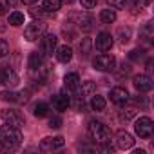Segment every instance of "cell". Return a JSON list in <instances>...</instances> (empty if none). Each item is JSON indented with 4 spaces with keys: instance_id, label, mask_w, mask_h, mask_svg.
I'll return each mask as SVG.
<instances>
[{
    "instance_id": "6da1fadb",
    "label": "cell",
    "mask_w": 154,
    "mask_h": 154,
    "mask_svg": "<svg viewBox=\"0 0 154 154\" xmlns=\"http://www.w3.org/2000/svg\"><path fill=\"white\" fill-rule=\"evenodd\" d=\"M22 145V132L17 127L4 125L0 129V150L4 152H15Z\"/></svg>"
},
{
    "instance_id": "7a4b0ae2",
    "label": "cell",
    "mask_w": 154,
    "mask_h": 154,
    "mask_svg": "<svg viewBox=\"0 0 154 154\" xmlns=\"http://www.w3.org/2000/svg\"><path fill=\"white\" fill-rule=\"evenodd\" d=\"M89 136L96 141V143H105L111 141V129L102 123V122H89Z\"/></svg>"
},
{
    "instance_id": "3957f363",
    "label": "cell",
    "mask_w": 154,
    "mask_h": 154,
    "mask_svg": "<svg viewBox=\"0 0 154 154\" xmlns=\"http://www.w3.org/2000/svg\"><path fill=\"white\" fill-rule=\"evenodd\" d=\"M134 131H136V134H138L140 138L147 140V138L152 136L154 123H152V120H150L149 116H141L140 120H136V123H134Z\"/></svg>"
},
{
    "instance_id": "277c9868",
    "label": "cell",
    "mask_w": 154,
    "mask_h": 154,
    "mask_svg": "<svg viewBox=\"0 0 154 154\" xmlns=\"http://www.w3.org/2000/svg\"><path fill=\"white\" fill-rule=\"evenodd\" d=\"M0 118L6 122V125L17 127V129L24 127V122H26L24 116L18 111H15V109H4V111H0Z\"/></svg>"
},
{
    "instance_id": "5b68a950",
    "label": "cell",
    "mask_w": 154,
    "mask_h": 154,
    "mask_svg": "<svg viewBox=\"0 0 154 154\" xmlns=\"http://www.w3.org/2000/svg\"><path fill=\"white\" fill-rule=\"evenodd\" d=\"M44 33H45V24H44L42 20H35V22L27 24V27H26V31H24V36H26V40H29V42H36Z\"/></svg>"
},
{
    "instance_id": "8992f818",
    "label": "cell",
    "mask_w": 154,
    "mask_h": 154,
    "mask_svg": "<svg viewBox=\"0 0 154 154\" xmlns=\"http://www.w3.org/2000/svg\"><path fill=\"white\" fill-rule=\"evenodd\" d=\"M93 65H94L96 71H103V72H107V71H112V69H114L116 60H114V56L102 53V54H98V56L93 58Z\"/></svg>"
},
{
    "instance_id": "52a82bcc",
    "label": "cell",
    "mask_w": 154,
    "mask_h": 154,
    "mask_svg": "<svg viewBox=\"0 0 154 154\" xmlns=\"http://www.w3.org/2000/svg\"><path fill=\"white\" fill-rule=\"evenodd\" d=\"M56 42H58L56 35H45L44 33L40 36V51L44 53V56H49L56 51Z\"/></svg>"
},
{
    "instance_id": "ba28073f",
    "label": "cell",
    "mask_w": 154,
    "mask_h": 154,
    "mask_svg": "<svg viewBox=\"0 0 154 154\" xmlns=\"http://www.w3.org/2000/svg\"><path fill=\"white\" fill-rule=\"evenodd\" d=\"M65 145L63 138L62 136H54V138H44L42 143H40V150L44 152H51V150H58Z\"/></svg>"
},
{
    "instance_id": "9c48e42d",
    "label": "cell",
    "mask_w": 154,
    "mask_h": 154,
    "mask_svg": "<svg viewBox=\"0 0 154 154\" xmlns=\"http://www.w3.org/2000/svg\"><path fill=\"white\" fill-rule=\"evenodd\" d=\"M0 84H4L8 87H15L18 84V74L11 69V67H4L0 69Z\"/></svg>"
},
{
    "instance_id": "30bf717a",
    "label": "cell",
    "mask_w": 154,
    "mask_h": 154,
    "mask_svg": "<svg viewBox=\"0 0 154 154\" xmlns=\"http://www.w3.org/2000/svg\"><path fill=\"white\" fill-rule=\"evenodd\" d=\"M112 44H114V40H112L111 33H100V35L96 36V40H94V47H96V49H98L100 53L111 51Z\"/></svg>"
},
{
    "instance_id": "8fae6325",
    "label": "cell",
    "mask_w": 154,
    "mask_h": 154,
    "mask_svg": "<svg viewBox=\"0 0 154 154\" xmlns=\"http://www.w3.org/2000/svg\"><path fill=\"white\" fill-rule=\"evenodd\" d=\"M109 96H111V102L114 105H125L129 102V93H127L125 87H114V89H111Z\"/></svg>"
},
{
    "instance_id": "7c38bea8",
    "label": "cell",
    "mask_w": 154,
    "mask_h": 154,
    "mask_svg": "<svg viewBox=\"0 0 154 154\" xmlns=\"http://www.w3.org/2000/svg\"><path fill=\"white\" fill-rule=\"evenodd\" d=\"M63 85H65V89L69 91V93H76L80 87H82V82H80V76L76 74V72H69V74H65V78H63Z\"/></svg>"
},
{
    "instance_id": "4fadbf2b",
    "label": "cell",
    "mask_w": 154,
    "mask_h": 154,
    "mask_svg": "<svg viewBox=\"0 0 154 154\" xmlns=\"http://www.w3.org/2000/svg\"><path fill=\"white\" fill-rule=\"evenodd\" d=\"M134 87L138 93H149L152 89V80L147 74H138V76H134Z\"/></svg>"
},
{
    "instance_id": "5bb4252c",
    "label": "cell",
    "mask_w": 154,
    "mask_h": 154,
    "mask_svg": "<svg viewBox=\"0 0 154 154\" xmlns=\"http://www.w3.org/2000/svg\"><path fill=\"white\" fill-rule=\"evenodd\" d=\"M72 20H76V26H78L84 33H89L93 29V18L87 13H78V15H72Z\"/></svg>"
},
{
    "instance_id": "9a60e30c",
    "label": "cell",
    "mask_w": 154,
    "mask_h": 154,
    "mask_svg": "<svg viewBox=\"0 0 154 154\" xmlns=\"http://www.w3.org/2000/svg\"><path fill=\"white\" fill-rule=\"evenodd\" d=\"M71 105V98H69V94H65V93H58V94H54L53 96V107L56 109V111H67V107Z\"/></svg>"
},
{
    "instance_id": "2e32d148",
    "label": "cell",
    "mask_w": 154,
    "mask_h": 154,
    "mask_svg": "<svg viewBox=\"0 0 154 154\" xmlns=\"http://www.w3.org/2000/svg\"><path fill=\"white\" fill-rule=\"evenodd\" d=\"M132 145H134V138H132L129 132L120 131V132L116 134V147H118V149L125 150V149H131Z\"/></svg>"
},
{
    "instance_id": "e0dca14e",
    "label": "cell",
    "mask_w": 154,
    "mask_h": 154,
    "mask_svg": "<svg viewBox=\"0 0 154 154\" xmlns=\"http://www.w3.org/2000/svg\"><path fill=\"white\" fill-rule=\"evenodd\" d=\"M44 60H45L44 53H42V51H35V53H31V54H29L27 67H29L31 71H36V69H40V67L44 65Z\"/></svg>"
},
{
    "instance_id": "ac0fdd59",
    "label": "cell",
    "mask_w": 154,
    "mask_h": 154,
    "mask_svg": "<svg viewBox=\"0 0 154 154\" xmlns=\"http://www.w3.org/2000/svg\"><path fill=\"white\" fill-rule=\"evenodd\" d=\"M60 8H62V2H60V0H42V6H40V9H42L44 13H47V15L56 13Z\"/></svg>"
},
{
    "instance_id": "d6986e66",
    "label": "cell",
    "mask_w": 154,
    "mask_h": 154,
    "mask_svg": "<svg viewBox=\"0 0 154 154\" xmlns=\"http://www.w3.org/2000/svg\"><path fill=\"white\" fill-rule=\"evenodd\" d=\"M56 58H58V62H62V63L71 62V58H72V49H71L69 45L58 47V49H56Z\"/></svg>"
},
{
    "instance_id": "ffe728a7",
    "label": "cell",
    "mask_w": 154,
    "mask_h": 154,
    "mask_svg": "<svg viewBox=\"0 0 154 154\" xmlns=\"http://www.w3.org/2000/svg\"><path fill=\"white\" fill-rule=\"evenodd\" d=\"M100 20H102V24H112V22L116 20V11H114L112 8L102 9V13H100Z\"/></svg>"
},
{
    "instance_id": "44dd1931",
    "label": "cell",
    "mask_w": 154,
    "mask_h": 154,
    "mask_svg": "<svg viewBox=\"0 0 154 154\" xmlns=\"http://www.w3.org/2000/svg\"><path fill=\"white\" fill-rule=\"evenodd\" d=\"M89 107H91L93 111H103V109H105V98L100 96V94H93Z\"/></svg>"
},
{
    "instance_id": "7402d4cb",
    "label": "cell",
    "mask_w": 154,
    "mask_h": 154,
    "mask_svg": "<svg viewBox=\"0 0 154 154\" xmlns=\"http://www.w3.org/2000/svg\"><path fill=\"white\" fill-rule=\"evenodd\" d=\"M33 114H35L36 118H45V116L49 114V105H47V103H44V102L36 103V105L33 107Z\"/></svg>"
},
{
    "instance_id": "603a6c76",
    "label": "cell",
    "mask_w": 154,
    "mask_h": 154,
    "mask_svg": "<svg viewBox=\"0 0 154 154\" xmlns=\"http://www.w3.org/2000/svg\"><path fill=\"white\" fill-rule=\"evenodd\" d=\"M0 100H4V102H22V94L18 93H13V91H4V93H0Z\"/></svg>"
},
{
    "instance_id": "cb8c5ba5",
    "label": "cell",
    "mask_w": 154,
    "mask_h": 154,
    "mask_svg": "<svg viewBox=\"0 0 154 154\" xmlns=\"http://www.w3.org/2000/svg\"><path fill=\"white\" fill-rule=\"evenodd\" d=\"M9 24L13 26V27H18V26H24V13H20V11H13L11 15H9Z\"/></svg>"
},
{
    "instance_id": "d4e9b609",
    "label": "cell",
    "mask_w": 154,
    "mask_h": 154,
    "mask_svg": "<svg viewBox=\"0 0 154 154\" xmlns=\"http://www.w3.org/2000/svg\"><path fill=\"white\" fill-rule=\"evenodd\" d=\"M141 36H143L145 40H149V42L154 38V29H152V24H150V22H149V24L141 29Z\"/></svg>"
},
{
    "instance_id": "484cf974",
    "label": "cell",
    "mask_w": 154,
    "mask_h": 154,
    "mask_svg": "<svg viewBox=\"0 0 154 154\" xmlns=\"http://www.w3.org/2000/svg\"><path fill=\"white\" fill-rule=\"evenodd\" d=\"M118 36H120V42H129L131 40V29L129 27H120L118 29Z\"/></svg>"
},
{
    "instance_id": "4316f807",
    "label": "cell",
    "mask_w": 154,
    "mask_h": 154,
    "mask_svg": "<svg viewBox=\"0 0 154 154\" xmlns=\"http://www.w3.org/2000/svg\"><path fill=\"white\" fill-rule=\"evenodd\" d=\"M134 114H136V109H134V107H127V109H122L120 118H122V120H131Z\"/></svg>"
},
{
    "instance_id": "83f0119b",
    "label": "cell",
    "mask_w": 154,
    "mask_h": 154,
    "mask_svg": "<svg viewBox=\"0 0 154 154\" xmlns=\"http://www.w3.org/2000/svg\"><path fill=\"white\" fill-rule=\"evenodd\" d=\"M8 54H9V44L4 38H0V58H4Z\"/></svg>"
},
{
    "instance_id": "f1b7e54d",
    "label": "cell",
    "mask_w": 154,
    "mask_h": 154,
    "mask_svg": "<svg viewBox=\"0 0 154 154\" xmlns=\"http://www.w3.org/2000/svg\"><path fill=\"white\" fill-rule=\"evenodd\" d=\"M129 58H131L132 62H140V60L143 58V51H141V49H134V51L129 53Z\"/></svg>"
},
{
    "instance_id": "f546056e",
    "label": "cell",
    "mask_w": 154,
    "mask_h": 154,
    "mask_svg": "<svg viewBox=\"0 0 154 154\" xmlns=\"http://www.w3.org/2000/svg\"><path fill=\"white\" fill-rule=\"evenodd\" d=\"M49 127H51V129H60V127H62V118H60V116H53V118L49 120Z\"/></svg>"
},
{
    "instance_id": "4dcf8cb0",
    "label": "cell",
    "mask_w": 154,
    "mask_h": 154,
    "mask_svg": "<svg viewBox=\"0 0 154 154\" xmlns=\"http://www.w3.org/2000/svg\"><path fill=\"white\" fill-rule=\"evenodd\" d=\"M109 2V6L112 8V9H122V8H125V0H107Z\"/></svg>"
},
{
    "instance_id": "1f68e13d",
    "label": "cell",
    "mask_w": 154,
    "mask_h": 154,
    "mask_svg": "<svg viewBox=\"0 0 154 154\" xmlns=\"http://www.w3.org/2000/svg\"><path fill=\"white\" fill-rule=\"evenodd\" d=\"M96 2H98V0H80V4H82L85 9H93V8L96 6Z\"/></svg>"
},
{
    "instance_id": "d6a6232c",
    "label": "cell",
    "mask_w": 154,
    "mask_h": 154,
    "mask_svg": "<svg viewBox=\"0 0 154 154\" xmlns=\"http://www.w3.org/2000/svg\"><path fill=\"white\" fill-rule=\"evenodd\" d=\"M9 9V2L8 0H0V15H6Z\"/></svg>"
},
{
    "instance_id": "836d02e7",
    "label": "cell",
    "mask_w": 154,
    "mask_h": 154,
    "mask_svg": "<svg viewBox=\"0 0 154 154\" xmlns=\"http://www.w3.org/2000/svg\"><path fill=\"white\" fill-rule=\"evenodd\" d=\"M136 103H138V105H143V107H145V105H147V100H145L143 96H138V98H136Z\"/></svg>"
},
{
    "instance_id": "e575fe53",
    "label": "cell",
    "mask_w": 154,
    "mask_h": 154,
    "mask_svg": "<svg viewBox=\"0 0 154 154\" xmlns=\"http://www.w3.org/2000/svg\"><path fill=\"white\" fill-rule=\"evenodd\" d=\"M125 4H131V6H140V0H125Z\"/></svg>"
},
{
    "instance_id": "d590c367",
    "label": "cell",
    "mask_w": 154,
    "mask_h": 154,
    "mask_svg": "<svg viewBox=\"0 0 154 154\" xmlns=\"http://www.w3.org/2000/svg\"><path fill=\"white\" fill-rule=\"evenodd\" d=\"M20 2H22V4H26V6H31V4H35V2H36V0H20Z\"/></svg>"
},
{
    "instance_id": "8d00e7d4",
    "label": "cell",
    "mask_w": 154,
    "mask_h": 154,
    "mask_svg": "<svg viewBox=\"0 0 154 154\" xmlns=\"http://www.w3.org/2000/svg\"><path fill=\"white\" fill-rule=\"evenodd\" d=\"M60 2H63V4H71V2H74V0H60Z\"/></svg>"
}]
</instances>
